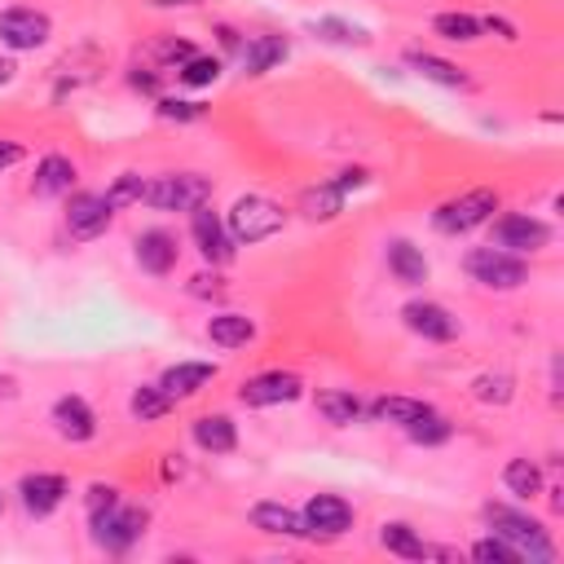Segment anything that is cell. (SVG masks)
Instances as JSON below:
<instances>
[{
	"instance_id": "6",
	"label": "cell",
	"mask_w": 564,
	"mask_h": 564,
	"mask_svg": "<svg viewBox=\"0 0 564 564\" xmlns=\"http://www.w3.org/2000/svg\"><path fill=\"white\" fill-rule=\"evenodd\" d=\"M145 507H128L123 498L115 502V507H106V511H97V516H88V533H93V542L101 546V551H110V555H119V551H128L141 533H145Z\"/></svg>"
},
{
	"instance_id": "10",
	"label": "cell",
	"mask_w": 564,
	"mask_h": 564,
	"mask_svg": "<svg viewBox=\"0 0 564 564\" xmlns=\"http://www.w3.org/2000/svg\"><path fill=\"white\" fill-rule=\"evenodd\" d=\"M546 242H551V225L529 212H502L494 220V247H502V251L524 256V251H542Z\"/></svg>"
},
{
	"instance_id": "47",
	"label": "cell",
	"mask_w": 564,
	"mask_h": 564,
	"mask_svg": "<svg viewBox=\"0 0 564 564\" xmlns=\"http://www.w3.org/2000/svg\"><path fill=\"white\" fill-rule=\"evenodd\" d=\"M159 9H172V4H194V0H154Z\"/></svg>"
},
{
	"instance_id": "40",
	"label": "cell",
	"mask_w": 564,
	"mask_h": 564,
	"mask_svg": "<svg viewBox=\"0 0 564 564\" xmlns=\"http://www.w3.org/2000/svg\"><path fill=\"white\" fill-rule=\"evenodd\" d=\"M115 502H119V489H115V485H101V480L88 485V494H84V511H88V516H97V511H106V507H115Z\"/></svg>"
},
{
	"instance_id": "3",
	"label": "cell",
	"mask_w": 564,
	"mask_h": 564,
	"mask_svg": "<svg viewBox=\"0 0 564 564\" xmlns=\"http://www.w3.org/2000/svg\"><path fill=\"white\" fill-rule=\"evenodd\" d=\"M212 176L203 172H163L154 181H145V194L141 203L154 207V212H194L203 203H212Z\"/></svg>"
},
{
	"instance_id": "22",
	"label": "cell",
	"mask_w": 564,
	"mask_h": 564,
	"mask_svg": "<svg viewBox=\"0 0 564 564\" xmlns=\"http://www.w3.org/2000/svg\"><path fill=\"white\" fill-rule=\"evenodd\" d=\"M189 436H194V445L207 449V454H234V449H238V427H234L229 414H198V419L189 423Z\"/></svg>"
},
{
	"instance_id": "15",
	"label": "cell",
	"mask_w": 564,
	"mask_h": 564,
	"mask_svg": "<svg viewBox=\"0 0 564 564\" xmlns=\"http://www.w3.org/2000/svg\"><path fill=\"white\" fill-rule=\"evenodd\" d=\"M300 516H304L308 538H339V533L352 529V507L339 494H313Z\"/></svg>"
},
{
	"instance_id": "41",
	"label": "cell",
	"mask_w": 564,
	"mask_h": 564,
	"mask_svg": "<svg viewBox=\"0 0 564 564\" xmlns=\"http://www.w3.org/2000/svg\"><path fill=\"white\" fill-rule=\"evenodd\" d=\"M189 295H198V300H220V295H225V278H220V273H194V278H189Z\"/></svg>"
},
{
	"instance_id": "2",
	"label": "cell",
	"mask_w": 564,
	"mask_h": 564,
	"mask_svg": "<svg viewBox=\"0 0 564 564\" xmlns=\"http://www.w3.org/2000/svg\"><path fill=\"white\" fill-rule=\"evenodd\" d=\"M282 225H286L282 203H273L264 194H238L234 207L225 212V229H229V238L238 247H256V242L282 234Z\"/></svg>"
},
{
	"instance_id": "27",
	"label": "cell",
	"mask_w": 564,
	"mask_h": 564,
	"mask_svg": "<svg viewBox=\"0 0 564 564\" xmlns=\"http://www.w3.org/2000/svg\"><path fill=\"white\" fill-rule=\"evenodd\" d=\"M432 405L419 401V397H401V392H388V397H375L370 401V419L375 423H397V427H410L414 419H423Z\"/></svg>"
},
{
	"instance_id": "23",
	"label": "cell",
	"mask_w": 564,
	"mask_h": 564,
	"mask_svg": "<svg viewBox=\"0 0 564 564\" xmlns=\"http://www.w3.org/2000/svg\"><path fill=\"white\" fill-rule=\"evenodd\" d=\"M75 163L66 159V154H44L40 163H35V176H31V189L40 194V198H57V194H70V185H75Z\"/></svg>"
},
{
	"instance_id": "45",
	"label": "cell",
	"mask_w": 564,
	"mask_h": 564,
	"mask_svg": "<svg viewBox=\"0 0 564 564\" xmlns=\"http://www.w3.org/2000/svg\"><path fill=\"white\" fill-rule=\"evenodd\" d=\"M216 35H220V48H225V53H238V48H242V35H238L234 26H216Z\"/></svg>"
},
{
	"instance_id": "19",
	"label": "cell",
	"mask_w": 564,
	"mask_h": 564,
	"mask_svg": "<svg viewBox=\"0 0 564 564\" xmlns=\"http://www.w3.org/2000/svg\"><path fill=\"white\" fill-rule=\"evenodd\" d=\"M251 524H256L260 533H269V538H308L304 516H300L295 507L278 502V498H260V502L251 507Z\"/></svg>"
},
{
	"instance_id": "24",
	"label": "cell",
	"mask_w": 564,
	"mask_h": 564,
	"mask_svg": "<svg viewBox=\"0 0 564 564\" xmlns=\"http://www.w3.org/2000/svg\"><path fill=\"white\" fill-rule=\"evenodd\" d=\"M405 66H410L414 75H423L427 84H441V88H467V84H471L463 66H454V62H445V57H436V53H423V48H410V53H405Z\"/></svg>"
},
{
	"instance_id": "17",
	"label": "cell",
	"mask_w": 564,
	"mask_h": 564,
	"mask_svg": "<svg viewBox=\"0 0 564 564\" xmlns=\"http://www.w3.org/2000/svg\"><path fill=\"white\" fill-rule=\"evenodd\" d=\"M286 53H291L286 35H278V31H260V35H251V40H242L238 62H242V75H269L273 66L286 62Z\"/></svg>"
},
{
	"instance_id": "7",
	"label": "cell",
	"mask_w": 564,
	"mask_h": 564,
	"mask_svg": "<svg viewBox=\"0 0 564 564\" xmlns=\"http://www.w3.org/2000/svg\"><path fill=\"white\" fill-rule=\"evenodd\" d=\"M366 181H370V172H366V167H344V172H335L330 181H322V185L304 189V194H300V212H304L308 220H335V216L344 212L348 194H352V189H361Z\"/></svg>"
},
{
	"instance_id": "9",
	"label": "cell",
	"mask_w": 564,
	"mask_h": 564,
	"mask_svg": "<svg viewBox=\"0 0 564 564\" xmlns=\"http://www.w3.org/2000/svg\"><path fill=\"white\" fill-rule=\"evenodd\" d=\"M304 397V379L295 370H260L251 379H242L238 388V401L251 405V410H264V405H291Z\"/></svg>"
},
{
	"instance_id": "38",
	"label": "cell",
	"mask_w": 564,
	"mask_h": 564,
	"mask_svg": "<svg viewBox=\"0 0 564 564\" xmlns=\"http://www.w3.org/2000/svg\"><path fill=\"white\" fill-rule=\"evenodd\" d=\"M471 560H480V564H516L520 555H516V546H507L498 533H485L480 542H471Z\"/></svg>"
},
{
	"instance_id": "28",
	"label": "cell",
	"mask_w": 564,
	"mask_h": 564,
	"mask_svg": "<svg viewBox=\"0 0 564 564\" xmlns=\"http://www.w3.org/2000/svg\"><path fill=\"white\" fill-rule=\"evenodd\" d=\"M308 31H313L317 40H326V44H344V48H366V44H370V31H366L361 22H348V18H335V13L313 18Z\"/></svg>"
},
{
	"instance_id": "31",
	"label": "cell",
	"mask_w": 564,
	"mask_h": 564,
	"mask_svg": "<svg viewBox=\"0 0 564 564\" xmlns=\"http://www.w3.org/2000/svg\"><path fill=\"white\" fill-rule=\"evenodd\" d=\"M432 35H441V40H449V44H476L485 31H480V18L458 13V9H445V13L432 18Z\"/></svg>"
},
{
	"instance_id": "29",
	"label": "cell",
	"mask_w": 564,
	"mask_h": 564,
	"mask_svg": "<svg viewBox=\"0 0 564 564\" xmlns=\"http://www.w3.org/2000/svg\"><path fill=\"white\" fill-rule=\"evenodd\" d=\"M317 410H322V419L326 423H335V427H348V423H357L361 419V397L352 392V388H322L317 392Z\"/></svg>"
},
{
	"instance_id": "39",
	"label": "cell",
	"mask_w": 564,
	"mask_h": 564,
	"mask_svg": "<svg viewBox=\"0 0 564 564\" xmlns=\"http://www.w3.org/2000/svg\"><path fill=\"white\" fill-rule=\"evenodd\" d=\"M154 57H159V62H167V66H181L185 57H194V44H189V40L167 35V40H159V44H154Z\"/></svg>"
},
{
	"instance_id": "5",
	"label": "cell",
	"mask_w": 564,
	"mask_h": 564,
	"mask_svg": "<svg viewBox=\"0 0 564 564\" xmlns=\"http://www.w3.org/2000/svg\"><path fill=\"white\" fill-rule=\"evenodd\" d=\"M494 212H498V189L476 185V189H463V194L445 198V203L432 212V225H436L441 234L458 238V234H471V229L489 225V220H494Z\"/></svg>"
},
{
	"instance_id": "46",
	"label": "cell",
	"mask_w": 564,
	"mask_h": 564,
	"mask_svg": "<svg viewBox=\"0 0 564 564\" xmlns=\"http://www.w3.org/2000/svg\"><path fill=\"white\" fill-rule=\"evenodd\" d=\"M13 70H18V66H13V62H9V57H0V88H4V84H9V79H13Z\"/></svg>"
},
{
	"instance_id": "13",
	"label": "cell",
	"mask_w": 564,
	"mask_h": 564,
	"mask_svg": "<svg viewBox=\"0 0 564 564\" xmlns=\"http://www.w3.org/2000/svg\"><path fill=\"white\" fill-rule=\"evenodd\" d=\"M401 322H405L410 335H419L427 344H449L458 335V317L445 304H436V300H410L401 308Z\"/></svg>"
},
{
	"instance_id": "11",
	"label": "cell",
	"mask_w": 564,
	"mask_h": 564,
	"mask_svg": "<svg viewBox=\"0 0 564 564\" xmlns=\"http://www.w3.org/2000/svg\"><path fill=\"white\" fill-rule=\"evenodd\" d=\"M110 220H115V212H110L106 194H93V189L70 194V203H66V234H70L75 242L101 238V234L110 229Z\"/></svg>"
},
{
	"instance_id": "42",
	"label": "cell",
	"mask_w": 564,
	"mask_h": 564,
	"mask_svg": "<svg viewBox=\"0 0 564 564\" xmlns=\"http://www.w3.org/2000/svg\"><path fill=\"white\" fill-rule=\"evenodd\" d=\"M480 31H494L498 40H507V44H516L520 40V31H516V22H507V18H498V13H489V18H480Z\"/></svg>"
},
{
	"instance_id": "25",
	"label": "cell",
	"mask_w": 564,
	"mask_h": 564,
	"mask_svg": "<svg viewBox=\"0 0 564 564\" xmlns=\"http://www.w3.org/2000/svg\"><path fill=\"white\" fill-rule=\"evenodd\" d=\"M379 546L392 551V555H401V560H427V555H441V551L427 546V542L414 533V524H405V520H383V524H379Z\"/></svg>"
},
{
	"instance_id": "33",
	"label": "cell",
	"mask_w": 564,
	"mask_h": 564,
	"mask_svg": "<svg viewBox=\"0 0 564 564\" xmlns=\"http://www.w3.org/2000/svg\"><path fill=\"white\" fill-rule=\"evenodd\" d=\"M128 410H132V419H137V423H159V419L172 410V397H167L159 383H141V388L132 392Z\"/></svg>"
},
{
	"instance_id": "18",
	"label": "cell",
	"mask_w": 564,
	"mask_h": 564,
	"mask_svg": "<svg viewBox=\"0 0 564 564\" xmlns=\"http://www.w3.org/2000/svg\"><path fill=\"white\" fill-rule=\"evenodd\" d=\"M212 379H216V361H176V366H167L159 375V388L172 401H185V397H198Z\"/></svg>"
},
{
	"instance_id": "36",
	"label": "cell",
	"mask_w": 564,
	"mask_h": 564,
	"mask_svg": "<svg viewBox=\"0 0 564 564\" xmlns=\"http://www.w3.org/2000/svg\"><path fill=\"white\" fill-rule=\"evenodd\" d=\"M141 194H145V176L141 172H119L106 189V203H110V212H123V207L141 203Z\"/></svg>"
},
{
	"instance_id": "14",
	"label": "cell",
	"mask_w": 564,
	"mask_h": 564,
	"mask_svg": "<svg viewBox=\"0 0 564 564\" xmlns=\"http://www.w3.org/2000/svg\"><path fill=\"white\" fill-rule=\"evenodd\" d=\"M66 494H70V485H66V476H57V471H31V476L18 480V502H22V511L35 516V520L53 516V511L66 502Z\"/></svg>"
},
{
	"instance_id": "34",
	"label": "cell",
	"mask_w": 564,
	"mask_h": 564,
	"mask_svg": "<svg viewBox=\"0 0 564 564\" xmlns=\"http://www.w3.org/2000/svg\"><path fill=\"white\" fill-rule=\"evenodd\" d=\"M176 79H181L185 88H212V84L220 79V57L194 53V57H185V62L176 66Z\"/></svg>"
},
{
	"instance_id": "26",
	"label": "cell",
	"mask_w": 564,
	"mask_h": 564,
	"mask_svg": "<svg viewBox=\"0 0 564 564\" xmlns=\"http://www.w3.org/2000/svg\"><path fill=\"white\" fill-rule=\"evenodd\" d=\"M207 339L216 348H247L256 339V322L247 313H212L207 317Z\"/></svg>"
},
{
	"instance_id": "48",
	"label": "cell",
	"mask_w": 564,
	"mask_h": 564,
	"mask_svg": "<svg viewBox=\"0 0 564 564\" xmlns=\"http://www.w3.org/2000/svg\"><path fill=\"white\" fill-rule=\"evenodd\" d=\"M0 511H4V498H0Z\"/></svg>"
},
{
	"instance_id": "1",
	"label": "cell",
	"mask_w": 564,
	"mask_h": 564,
	"mask_svg": "<svg viewBox=\"0 0 564 564\" xmlns=\"http://www.w3.org/2000/svg\"><path fill=\"white\" fill-rule=\"evenodd\" d=\"M485 524H489V533H498L507 546H516L520 560H533V564H551V560H555V542H551L546 524L533 520L529 511L489 502V507H485Z\"/></svg>"
},
{
	"instance_id": "12",
	"label": "cell",
	"mask_w": 564,
	"mask_h": 564,
	"mask_svg": "<svg viewBox=\"0 0 564 564\" xmlns=\"http://www.w3.org/2000/svg\"><path fill=\"white\" fill-rule=\"evenodd\" d=\"M189 238H194V247H198V256L207 260V264H229L234 260V238H229V229H225V220L203 203V207H194L189 212Z\"/></svg>"
},
{
	"instance_id": "44",
	"label": "cell",
	"mask_w": 564,
	"mask_h": 564,
	"mask_svg": "<svg viewBox=\"0 0 564 564\" xmlns=\"http://www.w3.org/2000/svg\"><path fill=\"white\" fill-rule=\"evenodd\" d=\"M18 163H22V145L0 137V172H9V167H18Z\"/></svg>"
},
{
	"instance_id": "8",
	"label": "cell",
	"mask_w": 564,
	"mask_h": 564,
	"mask_svg": "<svg viewBox=\"0 0 564 564\" xmlns=\"http://www.w3.org/2000/svg\"><path fill=\"white\" fill-rule=\"evenodd\" d=\"M53 35V22L44 9H31V4H13L0 13V44L9 53H35L44 48Z\"/></svg>"
},
{
	"instance_id": "37",
	"label": "cell",
	"mask_w": 564,
	"mask_h": 564,
	"mask_svg": "<svg viewBox=\"0 0 564 564\" xmlns=\"http://www.w3.org/2000/svg\"><path fill=\"white\" fill-rule=\"evenodd\" d=\"M154 115L167 123H198L207 115L203 101H185V97H154Z\"/></svg>"
},
{
	"instance_id": "43",
	"label": "cell",
	"mask_w": 564,
	"mask_h": 564,
	"mask_svg": "<svg viewBox=\"0 0 564 564\" xmlns=\"http://www.w3.org/2000/svg\"><path fill=\"white\" fill-rule=\"evenodd\" d=\"M128 84H132L137 93H150V97H159V75H150V70H141V66L128 75Z\"/></svg>"
},
{
	"instance_id": "30",
	"label": "cell",
	"mask_w": 564,
	"mask_h": 564,
	"mask_svg": "<svg viewBox=\"0 0 564 564\" xmlns=\"http://www.w3.org/2000/svg\"><path fill=\"white\" fill-rule=\"evenodd\" d=\"M502 485H507L511 498L529 502V498L542 494V467H538L533 458H511V463L502 467Z\"/></svg>"
},
{
	"instance_id": "21",
	"label": "cell",
	"mask_w": 564,
	"mask_h": 564,
	"mask_svg": "<svg viewBox=\"0 0 564 564\" xmlns=\"http://www.w3.org/2000/svg\"><path fill=\"white\" fill-rule=\"evenodd\" d=\"M383 260H388V273H392L401 286H423V282H427V256H423V247H414L410 238H392L388 251H383Z\"/></svg>"
},
{
	"instance_id": "20",
	"label": "cell",
	"mask_w": 564,
	"mask_h": 564,
	"mask_svg": "<svg viewBox=\"0 0 564 564\" xmlns=\"http://www.w3.org/2000/svg\"><path fill=\"white\" fill-rule=\"evenodd\" d=\"M137 264L150 273V278H167L176 269V238L167 229H145L137 234Z\"/></svg>"
},
{
	"instance_id": "32",
	"label": "cell",
	"mask_w": 564,
	"mask_h": 564,
	"mask_svg": "<svg viewBox=\"0 0 564 564\" xmlns=\"http://www.w3.org/2000/svg\"><path fill=\"white\" fill-rule=\"evenodd\" d=\"M471 397H476L480 405H507V401L516 397V379H511L507 370H485V375L471 379Z\"/></svg>"
},
{
	"instance_id": "4",
	"label": "cell",
	"mask_w": 564,
	"mask_h": 564,
	"mask_svg": "<svg viewBox=\"0 0 564 564\" xmlns=\"http://www.w3.org/2000/svg\"><path fill=\"white\" fill-rule=\"evenodd\" d=\"M463 269H467V278L471 282H480L485 291H520L524 282H529V264H524V256H516V251H502V247H471L467 256H463Z\"/></svg>"
},
{
	"instance_id": "16",
	"label": "cell",
	"mask_w": 564,
	"mask_h": 564,
	"mask_svg": "<svg viewBox=\"0 0 564 564\" xmlns=\"http://www.w3.org/2000/svg\"><path fill=\"white\" fill-rule=\"evenodd\" d=\"M53 427H57V436H62V441L84 445V441H93V436H97V414H93V405H88L84 397L66 392V397H57V401H53Z\"/></svg>"
},
{
	"instance_id": "35",
	"label": "cell",
	"mask_w": 564,
	"mask_h": 564,
	"mask_svg": "<svg viewBox=\"0 0 564 564\" xmlns=\"http://www.w3.org/2000/svg\"><path fill=\"white\" fill-rule=\"evenodd\" d=\"M405 436H410L414 445H445V441L454 436V423H449L445 414H436V410H427L423 419H414V423L405 427Z\"/></svg>"
}]
</instances>
